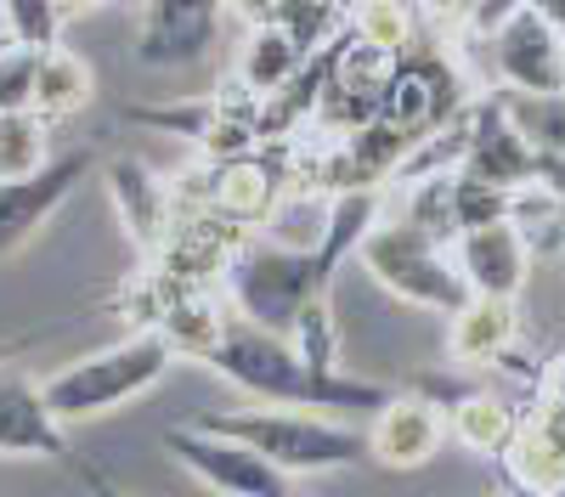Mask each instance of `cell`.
Instances as JSON below:
<instances>
[{
  "label": "cell",
  "mask_w": 565,
  "mask_h": 497,
  "mask_svg": "<svg viewBox=\"0 0 565 497\" xmlns=\"http://www.w3.org/2000/svg\"><path fill=\"white\" fill-rule=\"evenodd\" d=\"M351 40L373 45L380 57H407V45H413V12L402 7V0H356Z\"/></svg>",
  "instance_id": "obj_24"
},
{
  "label": "cell",
  "mask_w": 565,
  "mask_h": 497,
  "mask_svg": "<svg viewBox=\"0 0 565 497\" xmlns=\"http://www.w3.org/2000/svg\"><path fill=\"white\" fill-rule=\"evenodd\" d=\"M170 361L175 356L153 328H136L119 345L90 350V356L68 361V368H57L52 379H40V390H45V407H52L63 424H85V419H103L136 396H148L170 374Z\"/></svg>",
  "instance_id": "obj_3"
},
{
  "label": "cell",
  "mask_w": 565,
  "mask_h": 497,
  "mask_svg": "<svg viewBox=\"0 0 565 497\" xmlns=\"http://www.w3.org/2000/svg\"><path fill=\"white\" fill-rule=\"evenodd\" d=\"M97 97V74L74 52V45H45L34 63V90H29V114H40L45 125H63L74 114L90 108Z\"/></svg>",
  "instance_id": "obj_18"
},
{
  "label": "cell",
  "mask_w": 565,
  "mask_h": 497,
  "mask_svg": "<svg viewBox=\"0 0 565 497\" xmlns=\"http://www.w3.org/2000/svg\"><path fill=\"white\" fill-rule=\"evenodd\" d=\"M503 464V486L509 491H526V497H559L565 486V430H559V361L548 356L543 385L526 401L521 424L503 441L498 452Z\"/></svg>",
  "instance_id": "obj_7"
},
{
  "label": "cell",
  "mask_w": 565,
  "mask_h": 497,
  "mask_svg": "<svg viewBox=\"0 0 565 497\" xmlns=\"http://www.w3.org/2000/svg\"><path fill=\"white\" fill-rule=\"evenodd\" d=\"M373 424L362 430L367 458H380L385 469H424L447 446V407L430 396H385L367 413Z\"/></svg>",
  "instance_id": "obj_12"
},
{
  "label": "cell",
  "mask_w": 565,
  "mask_h": 497,
  "mask_svg": "<svg viewBox=\"0 0 565 497\" xmlns=\"http://www.w3.org/2000/svg\"><path fill=\"white\" fill-rule=\"evenodd\" d=\"M452 266L469 294H498V300H514L526 289L532 278V255L521 244V233H514L509 220H487V226H469V233H458L452 244Z\"/></svg>",
  "instance_id": "obj_14"
},
{
  "label": "cell",
  "mask_w": 565,
  "mask_h": 497,
  "mask_svg": "<svg viewBox=\"0 0 565 497\" xmlns=\"http://www.w3.org/2000/svg\"><path fill=\"white\" fill-rule=\"evenodd\" d=\"M356 260L367 266V278L380 283L385 294L407 300V305H424V311H458L463 305V278L452 266V249L436 244L430 233H418L413 220H380L362 233L356 244Z\"/></svg>",
  "instance_id": "obj_4"
},
{
  "label": "cell",
  "mask_w": 565,
  "mask_h": 497,
  "mask_svg": "<svg viewBox=\"0 0 565 497\" xmlns=\"http://www.w3.org/2000/svg\"><path fill=\"white\" fill-rule=\"evenodd\" d=\"M306 63H311V57H300V52H295V40H289V34L271 29V23H260V29H249V40H244L238 79L255 90V97H277V90L289 85Z\"/></svg>",
  "instance_id": "obj_21"
},
{
  "label": "cell",
  "mask_w": 565,
  "mask_h": 497,
  "mask_svg": "<svg viewBox=\"0 0 565 497\" xmlns=\"http://www.w3.org/2000/svg\"><path fill=\"white\" fill-rule=\"evenodd\" d=\"M226 18V0H148L141 7L136 57L148 68H181L210 52V40Z\"/></svg>",
  "instance_id": "obj_13"
},
{
  "label": "cell",
  "mask_w": 565,
  "mask_h": 497,
  "mask_svg": "<svg viewBox=\"0 0 565 497\" xmlns=\"http://www.w3.org/2000/svg\"><path fill=\"white\" fill-rule=\"evenodd\" d=\"M97 7H103V0H57L63 23H68V18H79V12H97Z\"/></svg>",
  "instance_id": "obj_32"
},
{
  "label": "cell",
  "mask_w": 565,
  "mask_h": 497,
  "mask_svg": "<svg viewBox=\"0 0 565 497\" xmlns=\"http://www.w3.org/2000/svg\"><path fill=\"white\" fill-rule=\"evenodd\" d=\"M282 181H289V164H277V148H249L238 159H221L204 170V209H215L221 220L244 226V233H255V226H266V215L282 204Z\"/></svg>",
  "instance_id": "obj_11"
},
{
  "label": "cell",
  "mask_w": 565,
  "mask_h": 497,
  "mask_svg": "<svg viewBox=\"0 0 565 497\" xmlns=\"http://www.w3.org/2000/svg\"><path fill=\"white\" fill-rule=\"evenodd\" d=\"M289 345H295V356L306 361V368H317V374H334L340 328H334V305H328V294H322V300H311V305L295 316Z\"/></svg>",
  "instance_id": "obj_26"
},
{
  "label": "cell",
  "mask_w": 565,
  "mask_h": 497,
  "mask_svg": "<svg viewBox=\"0 0 565 497\" xmlns=\"http://www.w3.org/2000/svg\"><path fill=\"white\" fill-rule=\"evenodd\" d=\"M334 23H340V0H277L271 12V29L289 34L300 57H317L334 40Z\"/></svg>",
  "instance_id": "obj_25"
},
{
  "label": "cell",
  "mask_w": 565,
  "mask_h": 497,
  "mask_svg": "<svg viewBox=\"0 0 565 497\" xmlns=\"http://www.w3.org/2000/svg\"><path fill=\"white\" fill-rule=\"evenodd\" d=\"M103 175H108V193H114V209H119V220H125L130 244L153 255V249L164 244V233H170V220H175V187H170L153 164H141V159H130V153L108 159Z\"/></svg>",
  "instance_id": "obj_16"
},
{
  "label": "cell",
  "mask_w": 565,
  "mask_h": 497,
  "mask_svg": "<svg viewBox=\"0 0 565 497\" xmlns=\"http://www.w3.org/2000/svg\"><path fill=\"white\" fill-rule=\"evenodd\" d=\"M34 63H40L34 45H18V40L0 45V114H18V108H29V90H34Z\"/></svg>",
  "instance_id": "obj_28"
},
{
  "label": "cell",
  "mask_w": 565,
  "mask_h": 497,
  "mask_svg": "<svg viewBox=\"0 0 565 497\" xmlns=\"http://www.w3.org/2000/svg\"><path fill=\"white\" fill-rule=\"evenodd\" d=\"M193 430L210 435H232L255 446L266 464H277L282 475H317V469H345L356 458H367L362 430H351L334 413H311V407H266V401H244V407H215L199 413Z\"/></svg>",
  "instance_id": "obj_2"
},
{
  "label": "cell",
  "mask_w": 565,
  "mask_h": 497,
  "mask_svg": "<svg viewBox=\"0 0 565 497\" xmlns=\"http://www.w3.org/2000/svg\"><path fill=\"white\" fill-rule=\"evenodd\" d=\"M521 345V305L498 294H463L458 311H447V356L469 368H498Z\"/></svg>",
  "instance_id": "obj_17"
},
{
  "label": "cell",
  "mask_w": 565,
  "mask_h": 497,
  "mask_svg": "<svg viewBox=\"0 0 565 497\" xmlns=\"http://www.w3.org/2000/svg\"><path fill=\"white\" fill-rule=\"evenodd\" d=\"M226 305L221 300H210V294H181V300H170L164 311H159V323H153V334L170 345V356L181 361H210V350L221 345V334H226Z\"/></svg>",
  "instance_id": "obj_19"
},
{
  "label": "cell",
  "mask_w": 565,
  "mask_h": 497,
  "mask_svg": "<svg viewBox=\"0 0 565 497\" xmlns=\"http://www.w3.org/2000/svg\"><path fill=\"white\" fill-rule=\"evenodd\" d=\"M164 446L186 475H199L221 497H295V475H282L255 446L232 441V435H210V430L181 424V430H164Z\"/></svg>",
  "instance_id": "obj_9"
},
{
  "label": "cell",
  "mask_w": 565,
  "mask_h": 497,
  "mask_svg": "<svg viewBox=\"0 0 565 497\" xmlns=\"http://www.w3.org/2000/svg\"><path fill=\"white\" fill-rule=\"evenodd\" d=\"M204 368H215L232 390H244L249 401H266V407H311V413H334V419H351V413H373L391 385H373V379H356V374H317L295 356V345L282 334H266V328H249L232 316L221 345L210 350Z\"/></svg>",
  "instance_id": "obj_1"
},
{
  "label": "cell",
  "mask_w": 565,
  "mask_h": 497,
  "mask_svg": "<svg viewBox=\"0 0 565 497\" xmlns=\"http://www.w3.org/2000/svg\"><path fill=\"white\" fill-rule=\"evenodd\" d=\"M45 159H52V125L29 108L0 114V181L34 175Z\"/></svg>",
  "instance_id": "obj_23"
},
{
  "label": "cell",
  "mask_w": 565,
  "mask_h": 497,
  "mask_svg": "<svg viewBox=\"0 0 565 497\" xmlns=\"http://www.w3.org/2000/svg\"><path fill=\"white\" fill-rule=\"evenodd\" d=\"M458 170L487 181L498 193H514V187H526V181L559 187V164H548L521 136V125L509 119L503 90H481V97L463 102V114H458Z\"/></svg>",
  "instance_id": "obj_5"
},
{
  "label": "cell",
  "mask_w": 565,
  "mask_h": 497,
  "mask_svg": "<svg viewBox=\"0 0 565 497\" xmlns=\"http://www.w3.org/2000/svg\"><path fill=\"white\" fill-rule=\"evenodd\" d=\"M463 102H469V90H463V79L447 57H396L373 119L391 125L396 136H407L418 148L424 136H436L452 114H463Z\"/></svg>",
  "instance_id": "obj_8"
},
{
  "label": "cell",
  "mask_w": 565,
  "mask_h": 497,
  "mask_svg": "<svg viewBox=\"0 0 565 497\" xmlns=\"http://www.w3.org/2000/svg\"><path fill=\"white\" fill-rule=\"evenodd\" d=\"M0 12H7V34L18 45H34V52L63 45V12H57V0H0Z\"/></svg>",
  "instance_id": "obj_27"
},
{
  "label": "cell",
  "mask_w": 565,
  "mask_h": 497,
  "mask_svg": "<svg viewBox=\"0 0 565 497\" xmlns=\"http://www.w3.org/2000/svg\"><path fill=\"white\" fill-rule=\"evenodd\" d=\"M90 170H97V148H74V153L45 159L34 175L0 181V260L18 255V249L40 233V226L57 215Z\"/></svg>",
  "instance_id": "obj_10"
},
{
  "label": "cell",
  "mask_w": 565,
  "mask_h": 497,
  "mask_svg": "<svg viewBox=\"0 0 565 497\" xmlns=\"http://www.w3.org/2000/svg\"><path fill=\"white\" fill-rule=\"evenodd\" d=\"M514 424H521V413L498 396V390H476L447 407V441L481 452V458H498L503 441L514 435Z\"/></svg>",
  "instance_id": "obj_20"
},
{
  "label": "cell",
  "mask_w": 565,
  "mask_h": 497,
  "mask_svg": "<svg viewBox=\"0 0 565 497\" xmlns=\"http://www.w3.org/2000/svg\"><path fill=\"white\" fill-rule=\"evenodd\" d=\"M430 7V18L441 23H469V18H481V0H424Z\"/></svg>",
  "instance_id": "obj_29"
},
{
  "label": "cell",
  "mask_w": 565,
  "mask_h": 497,
  "mask_svg": "<svg viewBox=\"0 0 565 497\" xmlns=\"http://www.w3.org/2000/svg\"><path fill=\"white\" fill-rule=\"evenodd\" d=\"M90 491H97V497H114V491H108V486H103L97 475H90Z\"/></svg>",
  "instance_id": "obj_33"
},
{
  "label": "cell",
  "mask_w": 565,
  "mask_h": 497,
  "mask_svg": "<svg viewBox=\"0 0 565 497\" xmlns=\"http://www.w3.org/2000/svg\"><path fill=\"white\" fill-rule=\"evenodd\" d=\"M521 7H526L532 18H543V23H554V29L565 23V7H559V0H521Z\"/></svg>",
  "instance_id": "obj_31"
},
{
  "label": "cell",
  "mask_w": 565,
  "mask_h": 497,
  "mask_svg": "<svg viewBox=\"0 0 565 497\" xmlns=\"http://www.w3.org/2000/svg\"><path fill=\"white\" fill-rule=\"evenodd\" d=\"M487 63L492 79L514 97L559 102L565 90V40L554 23L532 18L526 7H509L498 23H487Z\"/></svg>",
  "instance_id": "obj_6"
},
{
  "label": "cell",
  "mask_w": 565,
  "mask_h": 497,
  "mask_svg": "<svg viewBox=\"0 0 565 497\" xmlns=\"http://www.w3.org/2000/svg\"><path fill=\"white\" fill-rule=\"evenodd\" d=\"M492 497H526V491H509V486H503V491H492Z\"/></svg>",
  "instance_id": "obj_34"
},
{
  "label": "cell",
  "mask_w": 565,
  "mask_h": 497,
  "mask_svg": "<svg viewBox=\"0 0 565 497\" xmlns=\"http://www.w3.org/2000/svg\"><path fill=\"white\" fill-rule=\"evenodd\" d=\"M503 220L521 233L526 255H554V244H559V187H548V181H526V187H514Z\"/></svg>",
  "instance_id": "obj_22"
},
{
  "label": "cell",
  "mask_w": 565,
  "mask_h": 497,
  "mask_svg": "<svg viewBox=\"0 0 565 497\" xmlns=\"http://www.w3.org/2000/svg\"><path fill=\"white\" fill-rule=\"evenodd\" d=\"M232 12H238L249 29H260V23H271V12H277V0H226Z\"/></svg>",
  "instance_id": "obj_30"
},
{
  "label": "cell",
  "mask_w": 565,
  "mask_h": 497,
  "mask_svg": "<svg viewBox=\"0 0 565 497\" xmlns=\"http://www.w3.org/2000/svg\"><path fill=\"white\" fill-rule=\"evenodd\" d=\"M0 458H74L68 424L45 407L40 379L0 368Z\"/></svg>",
  "instance_id": "obj_15"
},
{
  "label": "cell",
  "mask_w": 565,
  "mask_h": 497,
  "mask_svg": "<svg viewBox=\"0 0 565 497\" xmlns=\"http://www.w3.org/2000/svg\"><path fill=\"white\" fill-rule=\"evenodd\" d=\"M295 497H300V491H295Z\"/></svg>",
  "instance_id": "obj_35"
}]
</instances>
